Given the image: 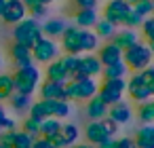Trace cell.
<instances>
[{
    "instance_id": "obj_1",
    "label": "cell",
    "mask_w": 154,
    "mask_h": 148,
    "mask_svg": "<svg viewBox=\"0 0 154 148\" xmlns=\"http://www.w3.org/2000/svg\"><path fill=\"white\" fill-rule=\"evenodd\" d=\"M11 76H13L15 93H23V95H34L38 85H40V80H42V72H40V68L36 64L15 68V72Z\"/></svg>"
},
{
    "instance_id": "obj_2",
    "label": "cell",
    "mask_w": 154,
    "mask_h": 148,
    "mask_svg": "<svg viewBox=\"0 0 154 148\" xmlns=\"http://www.w3.org/2000/svg\"><path fill=\"white\" fill-rule=\"evenodd\" d=\"M40 38H42L40 21L32 19V17H26V19H21L19 24L13 26V43H19V45L32 49Z\"/></svg>"
},
{
    "instance_id": "obj_3",
    "label": "cell",
    "mask_w": 154,
    "mask_h": 148,
    "mask_svg": "<svg viewBox=\"0 0 154 148\" xmlns=\"http://www.w3.org/2000/svg\"><path fill=\"white\" fill-rule=\"evenodd\" d=\"M97 87H99V83L91 76L72 78L66 83V99L68 102H87L93 95H97Z\"/></svg>"
},
{
    "instance_id": "obj_4",
    "label": "cell",
    "mask_w": 154,
    "mask_h": 148,
    "mask_svg": "<svg viewBox=\"0 0 154 148\" xmlns=\"http://www.w3.org/2000/svg\"><path fill=\"white\" fill-rule=\"evenodd\" d=\"M122 61L127 64V68H129L131 72H141L143 68H148V66L154 61V55H152V51L148 49V45L139 40L137 45L129 47L127 51H122Z\"/></svg>"
},
{
    "instance_id": "obj_5",
    "label": "cell",
    "mask_w": 154,
    "mask_h": 148,
    "mask_svg": "<svg viewBox=\"0 0 154 148\" xmlns=\"http://www.w3.org/2000/svg\"><path fill=\"white\" fill-rule=\"evenodd\" d=\"M125 91H127V78H112V80H101L99 87H97V95L108 104H116L125 97Z\"/></svg>"
},
{
    "instance_id": "obj_6",
    "label": "cell",
    "mask_w": 154,
    "mask_h": 148,
    "mask_svg": "<svg viewBox=\"0 0 154 148\" xmlns=\"http://www.w3.org/2000/svg\"><path fill=\"white\" fill-rule=\"evenodd\" d=\"M30 51H32V59H34V64L38 61V64H45V66L61 55L59 45H57L55 40H51V38H45V36H42V38H40Z\"/></svg>"
},
{
    "instance_id": "obj_7",
    "label": "cell",
    "mask_w": 154,
    "mask_h": 148,
    "mask_svg": "<svg viewBox=\"0 0 154 148\" xmlns=\"http://www.w3.org/2000/svg\"><path fill=\"white\" fill-rule=\"evenodd\" d=\"M125 93H127L133 102H137V104L152 99V93H150V89L146 87V83H143V78H141L139 72H131V74L127 76V91H125Z\"/></svg>"
},
{
    "instance_id": "obj_8",
    "label": "cell",
    "mask_w": 154,
    "mask_h": 148,
    "mask_svg": "<svg viewBox=\"0 0 154 148\" xmlns=\"http://www.w3.org/2000/svg\"><path fill=\"white\" fill-rule=\"evenodd\" d=\"M129 11H131V5L125 2V0H106V7H103L101 17H103L106 21L114 24L116 28H120L125 15H127Z\"/></svg>"
},
{
    "instance_id": "obj_9",
    "label": "cell",
    "mask_w": 154,
    "mask_h": 148,
    "mask_svg": "<svg viewBox=\"0 0 154 148\" xmlns=\"http://www.w3.org/2000/svg\"><path fill=\"white\" fill-rule=\"evenodd\" d=\"M59 49L63 53L70 55H80V28H76L74 24H68L63 34L59 36Z\"/></svg>"
},
{
    "instance_id": "obj_10",
    "label": "cell",
    "mask_w": 154,
    "mask_h": 148,
    "mask_svg": "<svg viewBox=\"0 0 154 148\" xmlns=\"http://www.w3.org/2000/svg\"><path fill=\"white\" fill-rule=\"evenodd\" d=\"M26 17H28V9L23 7L21 0H7V2H5V11H2V15H0L2 24L15 26V24H19Z\"/></svg>"
},
{
    "instance_id": "obj_11",
    "label": "cell",
    "mask_w": 154,
    "mask_h": 148,
    "mask_svg": "<svg viewBox=\"0 0 154 148\" xmlns=\"http://www.w3.org/2000/svg\"><path fill=\"white\" fill-rule=\"evenodd\" d=\"M101 61L95 53H80V68H78V78L82 76H91V78H97L101 76Z\"/></svg>"
},
{
    "instance_id": "obj_12",
    "label": "cell",
    "mask_w": 154,
    "mask_h": 148,
    "mask_svg": "<svg viewBox=\"0 0 154 148\" xmlns=\"http://www.w3.org/2000/svg\"><path fill=\"white\" fill-rule=\"evenodd\" d=\"M95 55L99 57L101 66H112V64L122 61V51L114 43H110V40H106L103 45H99V49L95 51Z\"/></svg>"
},
{
    "instance_id": "obj_13",
    "label": "cell",
    "mask_w": 154,
    "mask_h": 148,
    "mask_svg": "<svg viewBox=\"0 0 154 148\" xmlns=\"http://www.w3.org/2000/svg\"><path fill=\"white\" fill-rule=\"evenodd\" d=\"M40 99H66V85L63 83H55V80H40L38 89Z\"/></svg>"
},
{
    "instance_id": "obj_14",
    "label": "cell",
    "mask_w": 154,
    "mask_h": 148,
    "mask_svg": "<svg viewBox=\"0 0 154 148\" xmlns=\"http://www.w3.org/2000/svg\"><path fill=\"white\" fill-rule=\"evenodd\" d=\"M108 118L114 121L116 125H127L133 118V108L125 99H120V102H116V104H112L108 108Z\"/></svg>"
},
{
    "instance_id": "obj_15",
    "label": "cell",
    "mask_w": 154,
    "mask_h": 148,
    "mask_svg": "<svg viewBox=\"0 0 154 148\" xmlns=\"http://www.w3.org/2000/svg\"><path fill=\"white\" fill-rule=\"evenodd\" d=\"M139 40H141V38H139V34H137L135 30H131V28H120V30H116V34L112 36L110 43H114L120 51H127L129 47L137 45Z\"/></svg>"
},
{
    "instance_id": "obj_16",
    "label": "cell",
    "mask_w": 154,
    "mask_h": 148,
    "mask_svg": "<svg viewBox=\"0 0 154 148\" xmlns=\"http://www.w3.org/2000/svg\"><path fill=\"white\" fill-rule=\"evenodd\" d=\"M97 19H99L97 9H76L74 11V26L80 30H93Z\"/></svg>"
},
{
    "instance_id": "obj_17",
    "label": "cell",
    "mask_w": 154,
    "mask_h": 148,
    "mask_svg": "<svg viewBox=\"0 0 154 148\" xmlns=\"http://www.w3.org/2000/svg\"><path fill=\"white\" fill-rule=\"evenodd\" d=\"M9 55H11L15 68H23V66L34 64V59H32V51H30L28 47L19 45V43H13V45L9 47Z\"/></svg>"
},
{
    "instance_id": "obj_18",
    "label": "cell",
    "mask_w": 154,
    "mask_h": 148,
    "mask_svg": "<svg viewBox=\"0 0 154 148\" xmlns=\"http://www.w3.org/2000/svg\"><path fill=\"white\" fill-rule=\"evenodd\" d=\"M45 78H47V80H55V83H63V85L70 80V76H68V72H66V68H63V61H61V55H59L57 59H53V61L47 64Z\"/></svg>"
},
{
    "instance_id": "obj_19",
    "label": "cell",
    "mask_w": 154,
    "mask_h": 148,
    "mask_svg": "<svg viewBox=\"0 0 154 148\" xmlns=\"http://www.w3.org/2000/svg\"><path fill=\"white\" fill-rule=\"evenodd\" d=\"M85 104H87V116H89V121H101V118L108 116V108H110V106H108L99 95H93V97L87 99Z\"/></svg>"
},
{
    "instance_id": "obj_20",
    "label": "cell",
    "mask_w": 154,
    "mask_h": 148,
    "mask_svg": "<svg viewBox=\"0 0 154 148\" xmlns=\"http://www.w3.org/2000/svg\"><path fill=\"white\" fill-rule=\"evenodd\" d=\"M28 116L36 118V121H45L49 116H53V99H36L32 102L30 110H28Z\"/></svg>"
},
{
    "instance_id": "obj_21",
    "label": "cell",
    "mask_w": 154,
    "mask_h": 148,
    "mask_svg": "<svg viewBox=\"0 0 154 148\" xmlns=\"http://www.w3.org/2000/svg\"><path fill=\"white\" fill-rule=\"evenodd\" d=\"M66 26H68V24H66L63 19H59V17H51V19H47V21L40 24V28H42V36L55 40V38H59V36L63 34Z\"/></svg>"
},
{
    "instance_id": "obj_22",
    "label": "cell",
    "mask_w": 154,
    "mask_h": 148,
    "mask_svg": "<svg viewBox=\"0 0 154 148\" xmlns=\"http://www.w3.org/2000/svg\"><path fill=\"white\" fill-rule=\"evenodd\" d=\"M133 142H135L137 148H154V123L141 125V127L135 131Z\"/></svg>"
},
{
    "instance_id": "obj_23",
    "label": "cell",
    "mask_w": 154,
    "mask_h": 148,
    "mask_svg": "<svg viewBox=\"0 0 154 148\" xmlns=\"http://www.w3.org/2000/svg\"><path fill=\"white\" fill-rule=\"evenodd\" d=\"M106 137H110L108 133H106V129H103V123L101 121H89V125L85 127V140L89 142V144H99L101 140H106Z\"/></svg>"
},
{
    "instance_id": "obj_24",
    "label": "cell",
    "mask_w": 154,
    "mask_h": 148,
    "mask_svg": "<svg viewBox=\"0 0 154 148\" xmlns=\"http://www.w3.org/2000/svg\"><path fill=\"white\" fill-rule=\"evenodd\" d=\"M101 40L95 36L93 30H80V53H95Z\"/></svg>"
},
{
    "instance_id": "obj_25",
    "label": "cell",
    "mask_w": 154,
    "mask_h": 148,
    "mask_svg": "<svg viewBox=\"0 0 154 148\" xmlns=\"http://www.w3.org/2000/svg\"><path fill=\"white\" fill-rule=\"evenodd\" d=\"M131 74V70L127 68L125 61H118V64H112V66H103L101 70V78L103 80H112V78H127Z\"/></svg>"
},
{
    "instance_id": "obj_26",
    "label": "cell",
    "mask_w": 154,
    "mask_h": 148,
    "mask_svg": "<svg viewBox=\"0 0 154 148\" xmlns=\"http://www.w3.org/2000/svg\"><path fill=\"white\" fill-rule=\"evenodd\" d=\"M116 26L114 24H110V21H106L103 17H99L97 19V24L93 26V32H95V36L99 38V40H112V36L116 34Z\"/></svg>"
},
{
    "instance_id": "obj_27",
    "label": "cell",
    "mask_w": 154,
    "mask_h": 148,
    "mask_svg": "<svg viewBox=\"0 0 154 148\" xmlns=\"http://www.w3.org/2000/svg\"><path fill=\"white\" fill-rule=\"evenodd\" d=\"M59 135H61V140H63V144H66V148H68V146H74V144L78 142L80 129H78V125H74V123H61Z\"/></svg>"
},
{
    "instance_id": "obj_28",
    "label": "cell",
    "mask_w": 154,
    "mask_h": 148,
    "mask_svg": "<svg viewBox=\"0 0 154 148\" xmlns=\"http://www.w3.org/2000/svg\"><path fill=\"white\" fill-rule=\"evenodd\" d=\"M9 104H11V108L15 110V112H19V114H26L28 110H30V106H32V95H23V93H13L9 99H7Z\"/></svg>"
},
{
    "instance_id": "obj_29",
    "label": "cell",
    "mask_w": 154,
    "mask_h": 148,
    "mask_svg": "<svg viewBox=\"0 0 154 148\" xmlns=\"http://www.w3.org/2000/svg\"><path fill=\"white\" fill-rule=\"evenodd\" d=\"M59 129H61V121L55 118V116H49V118L40 121V133H38V137H45L47 140V137L55 135Z\"/></svg>"
},
{
    "instance_id": "obj_30",
    "label": "cell",
    "mask_w": 154,
    "mask_h": 148,
    "mask_svg": "<svg viewBox=\"0 0 154 148\" xmlns=\"http://www.w3.org/2000/svg\"><path fill=\"white\" fill-rule=\"evenodd\" d=\"M61 61H63V68L72 78H78V68H80V55H70V53H63L61 55Z\"/></svg>"
},
{
    "instance_id": "obj_31",
    "label": "cell",
    "mask_w": 154,
    "mask_h": 148,
    "mask_svg": "<svg viewBox=\"0 0 154 148\" xmlns=\"http://www.w3.org/2000/svg\"><path fill=\"white\" fill-rule=\"evenodd\" d=\"M137 118H139L143 125L154 123V104H152V99L139 104V108H137Z\"/></svg>"
},
{
    "instance_id": "obj_32",
    "label": "cell",
    "mask_w": 154,
    "mask_h": 148,
    "mask_svg": "<svg viewBox=\"0 0 154 148\" xmlns=\"http://www.w3.org/2000/svg\"><path fill=\"white\" fill-rule=\"evenodd\" d=\"M13 93H15V87H13V76H11V74H0V104L7 102Z\"/></svg>"
},
{
    "instance_id": "obj_33",
    "label": "cell",
    "mask_w": 154,
    "mask_h": 148,
    "mask_svg": "<svg viewBox=\"0 0 154 148\" xmlns=\"http://www.w3.org/2000/svg\"><path fill=\"white\" fill-rule=\"evenodd\" d=\"M70 112H72V106L68 99H53V116L55 118L61 121V118L70 116Z\"/></svg>"
},
{
    "instance_id": "obj_34",
    "label": "cell",
    "mask_w": 154,
    "mask_h": 148,
    "mask_svg": "<svg viewBox=\"0 0 154 148\" xmlns=\"http://www.w3.org/2000/svg\"><path fill=\"white\" fill-rule=\"evenodd\" d=\"M34 140H36V137H32V135H28L26 131L17 129L11 146H13V148H32V142H34Z\"/></svg>"
},
{
    "instance_id": "obj_35",
    "label": "cell",
    "mask_w": 154,
    "mask_h": 148,
    "mask_svg": "<svg viewBox=\"0 0 154 148\" xmlns=\"http://www.w3.org/2000/svg\"><path fill=\"white\" fill-rule=\"evenodd\" d=\"M21 131H26L32 137H38V133H40V121H36L32 116H26L23 123H21Z\"/></svg>"
},
{
    "instance_id": "obj_36",
    "label": "cell",
    "mask_w": 154,
    "mask_h": 148,
    "mask_svg": "<svg viewBox=\"0 0 154 148\" xmlns=\"http://www.w3.org/2000/svg\"><path fill=\"white\" fill-rule=\"evenodd\" d=\"M141 19H146V17H150L152 15V0H137V2L131 7Z\"/></svg>"
},
{
    "instance_id": "obj_37",
    "label": "cell",
    "mask_w": 154,
    "mask_h": 148,
    "mask_svg": "<svg viewBox=\"0 0 154 148\" xmlns=\"http://www.w3.org/2000/svg\"><path fill=\"white\" fill-rule=\"evenodd\" d=\"M141 21H143V19H141V17H139V15H137V13L131 9V11L125 15L122 26H120V28H131V30H135V28H139V26H141Z\"/></svg>"
},
{
    "instance_id": "obj_38",
    "label": "cell",
    "mask_w": 154,
    "mask_h": 148,
    "mask_svg": "<svg viewBox=\"0 0 154 148\" xmlns=\"http://www.w3.org/2000/svg\"><path fill=\"white\" fill-rule=\"evenodd\" d=\"M139 28H141V36L146 38V43L154 38V17H152V15H150V17H146V19L141 21V26H139Z\"/></svg>"
},
{
    "instance_id": "obj_39",
    "label": "cell",
    "mask_w": 154,
    "mask_h": 148,
    "mask_svg": "<svg viewBox=\"0 0 154 148\" xmlns=\"http://www.w3.org/2000/svg\"><path fill=\"white\" fill-rule=\"evenodd\" d=\"M141 78H143V83H146V87L150 89V93H152V97H154V64H150L148 68H143L141 72Z\"/></svg>"
},
{
    "instance_id": "obj_40",
    "label": "cell",
    "mask_w": 154,
    "mask_h": 148,
    "mask_svg": "<svg viewBox=\"0 0 154 148\" xmlns=\"http://www.w3.org/2000/svg\"><path fill=\"white\" fill-rule=\"evenodd\" d=\"M17 121L13 116H2L0 118V135H5V133H11V131H17Z\"/></svg>"
},
{
    "instance_id": "obj_41",
    "label": "cell",
    "mask_w": 154,
    "mask_h": 148,
    "mask_svg": "<svg viewBox=\"0 0 154 148\" xmlns=\"http://www.w3.org/2000/svg\"><path fill=\"white\" fill-rule=\"evenodd\" d=\"M47 15H49V7H47V5H36L34 9L28 11V17H32V19H36V21L45 19Z\"/></svg>"
},
{
    "instance_id": "obj_42",
    "label": "cell",
    "mask_w": 154,
    "mask_h": 148,
    "mask_svg": "<svg viewBox=\"0 0 154 148\" xmlns=\"http://www.w3.org/2000/svg\"><path fill=\"white\" fill-rule=\"evenodd\" d=\"M101 123H103V129H106V133H108L110 137H116V133H118L120 125H116V123H114V121H110L108 116H106V118H101Z\"/></svg>"
},
{
    "instance_id": "obj_43",
    "label": "cell",
    "mask_w": 154,
    "mask_h": 148,
    "mask_svg": "<svg viewBox=\"0 0 154 148\" xmlns=\"http://www.w3.org/2000/svg\"><path fill=\"white\" fill-rule=\"evenodd\" d=\"M74 7L76 9H97L99 0H74Z\"/></svg>"
},
{
    "instance_id": "obj_44",
    "label": "cell",
    "mask_w": 154,
    "mask_h": 148,
    "mask_svg": "<svg viewBox=\"0 0 154 148\" xmlns=\"http://www.w3.org/2000/svg\"><path fill=\"white\" fill-rule=\"evenodd\" d=\"M114 148H137L133 137H116V146Z\"/></svg>"
},
{
    "instance_id": "obj_45",
    "label": "cell",
    "mask_w": 154,
    "mask_h": 148,
    "mask_svg": "<svg viewBox=\"0 0 154 148\" xmlns=\"http://www.w3.org/2000/svg\"><path fill=\"white\" fill-rule=\"evenodd\" d=\"M32 148H53V144L49 140H45V137H36L32 142Z\"/></svg>"
},
{
    "instance_id": "obj_46",
    "label": "cell",
    "mask_w": 154,
    "mask_h": 148,
    "mask_svg": "<svg viewBox=\"0 0 154 148\" xmlns=\"http://www.w3.org/2000/svg\"><path fill=\"white\" fill-rule=\"evenodd\" d=\"M116 146V137H106L97 144V148H114Z\"/></svg>"
},
{
    "instance_id": "obj_47",
    "label": "cell",
    "mask_w": 154,
    "mask_h": 148,
    "mask_svg": "<svg viewBox=\"0 0 154 148\" xmlns=\"http://www.w3.org/2000/svg\"><path fill=\"white\" fill-rule=\"evenodd\" d=\"M21 2H23V7H26L28 11H30V9H34L36 5H42L40 0H21Z\"/></svg>"
},
{
    "instance_id": "obj_48",
    "label": "cell",
    "mask_w": 154,
    "mask_h": 148,
    "mask_svg": "<svg viewBox=\"0 0 154 148\" xmlns=\"http://www.w3.org/2000/svg\"><path fill=\"white\" fill-rule=\"evenodd\" d=\"M146 45H148V49H150V51H152V55H154V38H152V40H148Z\"/></svg>"
},
{
    "instance_id": "obj_49",
    "label": "cell",
    "mask_w": 154,
    "mask_h": 148,
    "mask_svg": "<svg viewBox=\"0 0 154 148\" xmlns=\"http://www.w3.org/2000/svg\"><path fill=\"white\" fill-rule=\"evenodd\" d=\"M78 148H97V146H95V144H89V142H87V144H78Z\"/></svg>"
},
{
    "instance_id": "obj_50",
    "label": "cell",
    "mask_w": 154,
    "mask_h": 148,
    "mask_svg": "<svg viewBox=\"0 0 154 148\" xmlns=\"http://www.w3.org/2000/svg\"><path fill=\"white\" fill-rule=\"evenodd\" d=\"M2 116H7V108H5L2 104H0V118H2Z\"/></svg>"
},
{
    "instance_id": "obj_51",
    "label": "cell",
    "mask_w": 154,
    "mask_h": 148,
    "mask_svg": "<svg viewBox=\"0 0 154 148\" xmlns=\"http://www.w3.org/2000/svg\"><path fill=\"white\" fill-rule=\"evenodd\" d=\"M5 2L7 0H0V15H2V11H5Z\"/></svg>"
},
{
    "instance_id": "obj_52",
    "label": "cell",
    "mask_w": 154,
    "mask_h": 148,
    "mask_svg": "<svg viewBox=\"0 0 154 148\" xmlns=\"http://www.w3.org/2000/svg\"><path fill=\"white\" fill-rule=\"evenodd\" d=\"M42 5H53V2H57V0H40Z\"/></svg>"
},
{
    "instance_id": "obj_53",
    "label": "cell",
    "mask_w": 154,
    "mask_h": 148,
    "mask_svg": "<svg viewBox=\"0 0 154 148\" xmlns=\"http://www.w3.org/2000/svg\"><path fill=\"white\" fill-rule=\"evenodd\" d=\"M125 2H129V5H131V7H133V5H135V2H137V0H125Z\"/></svg>"
},
{
    "instance_id": "obj_54",
    "label": "cell",
    "mask_w": 154,
    "mask_h": 148,
    "mask_svg": "<svg viewBox=\"0 0 154 148\" xmlns=\"http://www.w3.org/2000/svg\"><path fill=\"white\" fill-rule=\"evenodd\" d=\"M0 148H13V146H9V144H0Z\"/></svg>"
},
{
    "instance_id": "obj_55",
    "label": "cell",
    "mask_w": 154,
    "mask_h": 148,
    "mask_svg": "<svg viewBox=\"0 0 154 148\" xmlns=\"http://www.w3.org/2000/svg\"><path fill=\"white\" fill-rule=\"evenodd\" d=\"M152 17H154V0H152Z\"/></svg>"
},
{
    "instance_id": "obj_56",
    "label": "cell",
    "mask_w": 154,
    "mask_h": 148,
    "mask_svg": "<svg viewBox=\"0 0 154 148\" xmlns=\"http://www.w3.org/2000/svg\"><path fill=\"white\" fill-rule=\"evenodd\" d=\"M68 148H78V144H74V146H68Z\"/></svg>"
},
{
    "instance_id": "obj_57",
    "label": "cell",
    "mask_w": 154,
    "mask_h": 148,
    "mask_svg": "<svg viewBox=\"0 0 154 148\" xmlns=\"http://www.w3.org/2000/svg\"><path fill=\"white\" fill-rule=\"evenodd\" d=\"M0 68H2V57H0Z\"/></svg>"
},
{
    "instance_id": "obj_58",
    "label": "cell",
    "mask_w": 154,
    "mask_h": 148,
    "mask_svg": "<svg viewBox=\"0 0 154 148\" xmlns=\"http://www.w3.org/2000/svg\"><path fill=\"white\" fill-rule=\"evenodd\" d=\"M152 104H154V97H152Z\"/></svg>"
},
{
    "instance_id": "obj_59",
    "label": "cell",
    "mask_w": 154,
    "mask_h": 148,
    "mask_svg": "<svg viewBox=\"0 0 154 148\" xmlns=\"http://www.w3.org/2000/svg\"><path fill=\"white\" fill-rule=\"evenodd\" d=\"M99 2H101V0H99Z\"/></svg>"
}]
</instances>
